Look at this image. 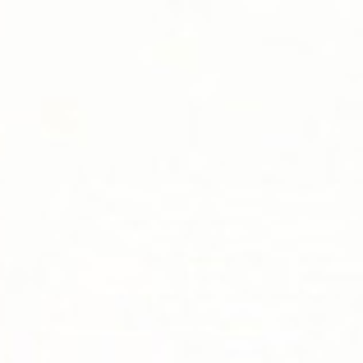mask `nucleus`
Returning <instances> with one entry per match:
<instances>
[]
</instances>
